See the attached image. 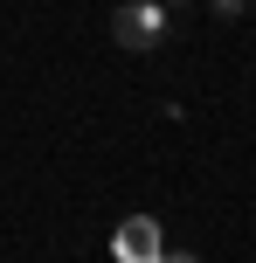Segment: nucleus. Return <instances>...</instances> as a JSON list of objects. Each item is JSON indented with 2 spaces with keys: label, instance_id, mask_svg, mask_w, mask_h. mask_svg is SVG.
<instances>
[{
  "label": "nucleus",
  "instance_id": "obj_2",
  "mask_svg": "<svg viewBox=\"0 0 256 263\" xmlns=\"http://www.w3.org/2000/svg\"><path fill=\"white\" fill-rule=\"evenodd\" d=\"M111 256H118V263H160V256H166L160 222H146V215H139V222H125L118 236H111Z\"/></svg>",
  "mask_w": 256,
  "mask_h": 263
},
{
  "label": "nucleus",
  "instance_id": "obj_1",
  "mask_svg": "<svg viewBox=\"0 0 256 263\" xmlns=\"http://www.w3.org/2000/svg\"><path fill=\"white\" fill-rule=\"evenodd\" d=\"M111 35H118L125 49H139V55L160 49V42H166V7H160V0H125V7L111 14Z\"/></svg>",
  "mask_w": 256,
  "mask_h": 263
},
{
  "label": "nucleus",
  "instance_id": "obj_6",
  "mask_svg": "<svg viewBox=\"0 0 256 263\" xmlns=\"http://www.w3.org/2000/svg\"><path fill=\"white\" fill-rule=\"evenodd\" d=\"M249 7H256V0H249Z\"/></svg>",
  "mask_w": 256,
  "mask_h": 263
},
{
  "label": "nucleus",
  "instance_id": "obj_4",
  "mask_svg": "<svg viewBox=\"0 0 256 263\" xmlns=\"http://www.w3.org/2000/svg\"><path fill=\"white\" fill-rule=\"evenodd\" d=\"M160 263H201V256H187V250H180V256H173V250H166V256H160Z\"/></svg>",
  "mask_w": 256,
  "mask_h": 263
},
{
  "label": "nucleus",
  "instance_id": "obj_3",
  "mask_svg": "<svg viewBox=\"0 0 256 263\" xmlns=\"http://www.w3.org/2000/svg\"><path fill=\"white\" fill-rule=\"evenodd\" d=\"M215 7V21H235V14H249V0H208Z\"/></svg>",
  "mask_w": 256,
  "mask_h": 263
},
{
  "label": "nucleus",
  "instance_id": "obj_5",
  "mask_svg": "<svg viewBox=\"0 0 256 263\" xmlns=\"http://www.w3.org/2000/svg\"><path fill=\"white\" fill-rule=\"evenodd\" d=\"M160 7H166V14H173V7H194V0H160Z\"/></svg>",
  "mask_w": 256,
  "mask_h": 263
}]
</instances>
